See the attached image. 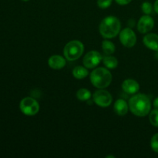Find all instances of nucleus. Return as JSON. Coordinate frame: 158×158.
<instances>
[{
  "mask_svg": "<svg viewBox=\"0 0 158 158\" xmlns=\"http://www.w3.org/2000/svg\"><path fill=\"white\" fill-rule=\"evenodd\" d=\"M129 108L132 114L137 117H146L151 112V100L146 94H135L130 99Z\"/></svg>",
  "mask_w": 158,
  "mask_h": 158,
  "instance_id": "f257e3e1",
  "label": "nucleus"
},
{
  "mask_svg": "<svg viewBox=\"0 0 158 158\" xmlns=\"http://www.w3.org/2000/svg\"><path fill=\"white\" fill-rule=\"evenodd\" d=\"M121 23L118 18L115 16H107L103 19L99 26L100 33L103 38L113 39L120 34Z\"/></svg>",
  "mask_w": 158,
  "mask_h": 158,
  "instance_id": "f03ea898",
  "label": "nucleus"
},
{
  "mask_svg": "<svg viewBox=\"0 0 158 158\" xmlns=\"http://www.w3.org/2000/svg\"><path fill=\"white\" fill-rule=\"evenodd\" d=\"M90 81L97 89H105L112 82V74L107 68H96L90 73Z\"/></svg>",
  "mask_w": 158,
  "mask_h": 158,
  "instance_id": "7ed1b4c3",
  "label": "nucleus"
},
{
  "mask_svg": "<svg viewBox=\"0 0 158 158\" xmlns=\"http://www.w3.org/2000/svg\"><path fill=\"white\" fill-rule=\"evenodd\" d=\"M84 52V45L80 40H72L65 46L63 54L65 58L69 61L77 60L83 55Z\"/></svg>",
  "mask_w": 158,
  "mask_h": 158,
  "instance_id": "20e7f679",
  "label": "nucleus"
},
{
  "mask_svg": "<svg viewBox=\"0 0 158 158\" xmlns=\"http://www.w3.org/2000/svg\"><path fill=\"white\" fill-rule=\"evenodd\" d=\"M19 108L21 112L26 116H35L40 111V104L32 97H25L20 101Z\"/></svg>",
  "mask_w": 158,
  "mask_h": 158,
  "instance_id": "39448f33",
  "label": "nucleus"
},
{
  "mask_svg": "<svg viewBox=\"0 0 158 158\" xmlns=\"http://www.w3.org/2000/svg\"><path fill=\"white\" fill-rule=\"evenodd\" d=\"M94 102L100 107H107L111 104L113 101V97L110 93L104 89H99L95 91L93 95Z\"/></svg>",
  "mask_w": 158,
  "mask_h": 158,
  "instance_id": "423d86ee",
  "label": "nucleus"
},
{
  "mask_svg": "<svg viewBox=\"0 0 158 158\" xmlns=\"http://www.w3.org/2000/svg\"><path fill=\"white\" fill-rule=\"evenodd\" d=\"M120 41L125 47L132 48L137 43V35L131 28H125L120 32Z\"/></svg>",
  "mask_w": 158,
  "mask_h": 158,
  "instance_id": "0eeeda50",
  "label": "nucleus"
},
{
  "mask_svg": "<svg viewBox=\"0 0 158 158\" xmlns=\"http://www.w3.org/2000/svg\"><path fill=\"white\" fill-rule=\"evenodd\" d=\"M102 60H103V56L100 52L96 50L89 51L85 55L83 58V66L87 69H94L100 64Z\"/></svg>",
  "mask_w": 158,
  "mask_h": 158,
  "instance_id": "6e6552de",
  "label": "nucleus"
},
{
  "mask_svg": "<svg viewBox=\"0 0 158 158\" xmlns=\"http://www.w3.org/2000/svg\"><path fill=\"white\" fill-rule=\"evenodd\" d=\"M154 26V19L150 15H144L141 16L137 23V29L142 34H147L151 32Z\"/></svg>",
  "mask_w": 158,
  "mask_h": 158,
  "instance_id": "1a4fd4ad",
  "label": "nucleus"
},
{
  "mask_svg": "<svg viewBox=\"0 0 158 158\" xmlns=\"http://www.w3.org/2000/svg\"><path fill=\"white\" fill-rule=\"evenodd\" d=\"M143 44L148 49L158 52V35L156 33H147L143 39Z\"/></svg>",
  "mask_w": 158,
  "mask_h": 158,
  "instance_id": "9d476101",
  "label": "nucleus"
},
{
  "mask_svg": "<svg viewBox=\"0 0 158 158\" xmlns=\"http://www.w3.org/2000/svg\"><path fill=\"white\" fill-rule=\"evenodd\" d=\"M122 89L128 94H135L140 89V85L138 82L133 79L125 80L122 83Z\"/></svg>",
  "mask_w": 158,
  "mask_h": 158,
  "instance_id": "9b49d317",
  "label": "nucleus"
},
{
  "mask_svg": "<svg viewBox=\"0 0 158 158\" xmlns=\"http://www.w3.org/2000/svg\"><path fill=\"white\" fill-rule=\"evenodd\" d=\"M48 64L53 69H61L66 66V59L60 55H53L49 58Z\"/></svg>",
  "mask_w": 158,
  "mask_h": 158,
  "instance_id": "f8f14e48",
  "label": "nucleus"
},
{
  "mask_svg": "<svg viewBox=\"0 0 158 158\" xmlns=\"http://www.w3.org/2000/svg\"><path fill=\"white\" fill-rule=\"evenodd\" d=\"M114 109L117 115L125 116L129 111V103L123 99H119L114 103Z\"/></svg>",
  "mask_w": 158,
  "mask_h": 158,
  "instance_id": "ddd939ff",
  "label": "nucleus"
},
{
  "mask_svg": "<svg viewBox=\"0 0 158 158\" xmlns=\"http://www.w3.org/2000/svg\"><path fill=\"white\" fill-rule=\"evenodd\" d=\"M73 75L77 80H83L89 75V71L85 66H77L73 70Z\"/></svg>",
  "mask_w": 158,
  "mask_h": 158,
  "instance_id": "4468645a",
  "label": "nucleus"
},
{
  "mask_svg": "<svg viewBox=\"0 0 158 158\" xmlns=\"http://www.w3.org/2000/svg\"><path fill=\"white\" fill-rule=\"evenodd\" d=\"M102 61H103V64H104V66L107 69H115L118 66V60H117V59L111 55H106L104 57H103Z\"/></svg>",
  "mask_w": 158,
  "mask_h": 158,
  "instance_id": "2eb2a0df",
  "label": "nucleus"
},
{
  "mask_svg": "<svg viewBox=\"0 0 158 158\" xmlns=\"http://www.w3.org/2000/svg\"><path fill=\"white\" fill-rule=\"evenodd\" d=\"M102 49L106 55H112L115 52L116 46L113 42L105 40L102 42Z\"/></svg>",
  "mask_w": 158,
  "mask_h": 158,
  "instance_id": "dca6fc26",
  "label": "nucleus"
},
{
  "mask_svg": "<svg viewBox=\"0 0 158 158\" xmlns=\"http://www.w3.org/2000/svg\"><path fill=\"white\" fill-rule=\"evenodd\" d=\"M77 97L80 101H88L91 98V93L89 89L82 88L77 91Z\"/></svg>",
  "mask_w": 158,
  "mask_h": 158,
  "instance_id": "f3484780",
  "label": "nucleus"
},
{
  "mask_svg": "<svg viewBox=\"0 0 158 158\" xmlns=\"http://www.w3.org/2000/svg\"><path fill=\"white\" fill-rule=\"evenodd\" d=\"M149 120L153 126L158 127V109H154L150 112Z\"/></svg>",
  "mask_w": 158,
  "mask_h": 158,
  "instance_id": "a211bd4d",
  "label": "nucleus"
},
{
  "mask_svg": "<svg viewBox=\"0 0 158 158\" xmlns=\"http://www.w3.org/2000/svg\"><path fill=\"white\" fill-rule=\"evenodd\" d=\"M141 9L142 12L145 14V15H150L153 12L154 10V6L151 4L150 2H144L142 3L141 5Z\"/></svg>",
  "mask_w": 158,
  "mask_h": 158,
  "instance_id": "6ab92c4d",
  "label": "nucleus"
},
{
  "mask_svg": "<svg viewBox=\"0 0 158 158\" xmlns=\"http://www.w3.org/2000/svg\"><path fill=\"white\" fill-rule=\"evenodd\" d=\"M151 147L154 152L158 154V133L154 134L151 138Z\"/></svg>",
  "mask_w": 158,
  "mask_h": 158,
  "instance_id": "aec40b11",
  "label": "nucleus"
},
{
  "mask_svg": "<svg viewBox=\"0 0 158 158\" xmlns=\"http://www.w3.org/2000/svg\"><path fill=\"white\" fill-rule=\"evenodd\" d=\"M113 0H97V6L100 9H107L111 6Z\"/></svg>",
  "mask_w": 158,
  "mask_h": 158,
  "instance_id": "412c9836",
  "label": "nucleus"
},
{
  "mask_svg": "<svg viewBox=\"0 0 158 158\" xmlns=\"http://www.w3.org/2000/svg\"><path fill=\"white\" fill-rule=\"evenodd\" d=\"M131 1L132 0H115L116 2L120 5V6H126V5L131 3Z\"/></svg>",
  "mask_w": 158,
  "mask_h": 158,
  "instance_id": "4be33fe9",
  "label": "nucleus"
},
{
  "mask_svg": "<svg viewBox=\"0 0 158 158\" xmlns=\"http://www.w3.org/2000/svg\"><path fill=\"white\" fill-rule=\"evenodd\" d=\"M154 10L155 11L156 13L158 14V0H156L154 4Z\"/></svg>",
  "mask_w": 158,
  "mask_h": 158,
  "instance_id": "5701e85b",
  "label": "nucleus"
},
{
  "mask_svg": "<svg viewBox=\"0 0 158 158\" xmlns=\"http://www.w3.org/2000/svg\"><path fill=\"white\" fill-rule=\"evenodd\" d=\"M154 106L155 109H158V97L155 98V100H154Z\"/></svg>",
  "mask_w": 158,
  "mask_h": 158,
  "instance_id": "b1692460",
  "label": "nucleus"
},
{
  "mask_svg": "<svg viewBox=\"0 0 158 158\" xmlns=\"http://www.w3.org/2000/svg\"><path fill=\"white\" fill-rule=\"evenodd\" d=\"M22 1H24V2H27V1H29V0H22Z\"/></svg>",
  "mask_w": 158,
  "mask_h": 158,
  "instance_id": "393cba45",
  "label": "nucleus"
}]
</instances>
